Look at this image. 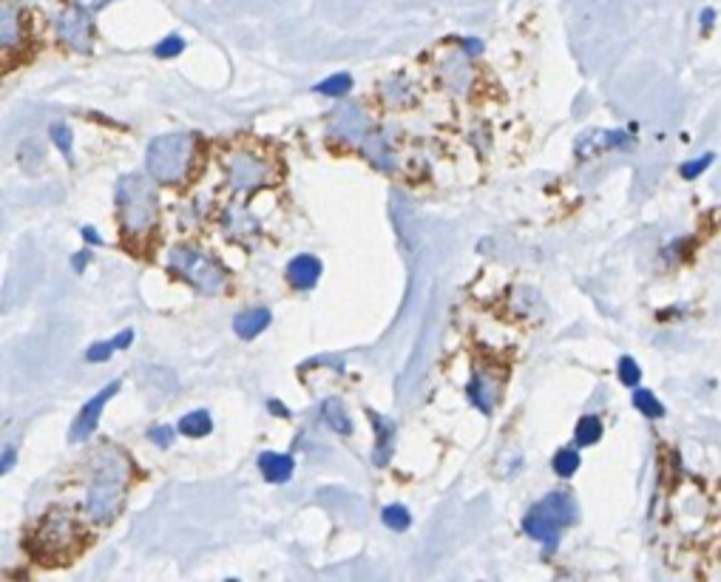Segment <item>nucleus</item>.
Instances as JSON below:
<instances>
[{"instance_id":"1","label":"nucleus","mask_w":721,"mask_h":582,"mask_svg":"<svg viewBox=\"0 0 721 582\" xmlns=\"http://www.w3.org/2000/svg\"><path fill=\"white\" fill-rule=\"evenodd\" d=\"M128 486V458L120 449L106 446L97 452L86 489V517L94 526H108L123 506Z\"/></svg>"},{"instance_id":"2","label":"nucleus","mask_w":721,"mask_h":582,"mask_svg":"<svg viewBox=\"0 0 721 582\" xmlns=\"http://www.w3.org/2000/svg\"><path fill=\"white\" fill-rule=\"evenodd\" d=\"M157 179L142 177V174H125L117 182V211H120V225L125 236L142 239L148 236L159 219V196L154 188Z\"/></svg>"},{"instance_id":"3","label":"nucleus","mask_w":721,"mask_h":582,"mask_svg":"<svg viewBox=\"0 0 721 582\" xmlns=\"http://www.w3.org/2000/svg\"><path fill=\"white\" fill-rule=\"evenodd\" d=\"M577 520V503L568 492H551L543 497L540 503H534L528 514L523 517V531H526L531 540L543 543L546 554H551L557 543H560V534L568 529L571 523Z\"/></svg>"},{"instance_id":"4","label":"nucleus","mask_w":721,"mask_h":582,"mask_svg":"<svg viewBox=\"0 0 721 582\" xmlns=\"http://www.w3.org/2000/svg\"><path fill=\"white\" fill-rule=\"evenodd\" d=\"M35 551L46 563H66L74 551H80L83 529L77 514L69 509H49L40 517L35 534Z\"/></svg>"},{"instance_id":"5","label":"nucleus","mask_w":721,"mask_h":582,"mask_svg":"<svg viewBox=\"0 0 721 582\" xmlns=\"http://www.w3.org/2000/svg\"><path fill=\"white\" fill-rule=\"evenodd\" d=\"M194 148L196 140L191 134H179V131L176 134H162V137L151 140V145H148L145 168L157 182L174 185L179 179L188 177L191 162H194Z\"/></svg>"},{"instance_id":"6","label":"nucleus","mask_w":721,"mask_h":582,"mask_svg":"<svg viewBox=\"0 0 721 582\" xmlns=\"http://www.w3.org/2000/svg\"><path fill=\"white\" fill-rule=\"evenodd\" d=\"M168 267L188 284H194L199 293H208V296L222 293L228 284V273L222 270V265L211 256H205L199 247L176 245L168 253Z\"/></svg>"},{"instance_id":"7","label":"nucleus","mask_w":721,"mask_h":582,"mask_svg":"<svg viewBox=\"0 0 721 582\" xmlns=\"http://www.w3.org/2000/svg\"><path fill=\"white\" fill-rule=\"evenodd\" d=\"M225 171H228V182L233 191H256V188L270 185V179H273L270 165L250 151H233L225 162Z\"/></svg>"},{"instance_id":"8","label":"nucleus","mask_w":721,"mask_h":582,"mask_svg":"<svg viewBox=\"0 0 721 582\" xmlns=\"http://www.w3.org/2000/svg\"><path fill=\"white\" fill-rule=\"evenodd\" d=\"M57 35L63 37V43L74 52L88 54L94 46V18L86 6L74 3L60 18H57Z\"/></svg>"},{"instance_id":"9","label":"nucleus","mask_w":721,"mask_h":582,"mask_svg":"<svg viewBox=\"0 0 721 582\" xmlns=\"http://www.w3.org/2000/svg\"><path fill=\"white\" fill-rule=\"evenodd\" d=\"M330 134L341 142H347V145H361V142L367 140V134H370V120L358 106L341 103L330 114Z\"/></svg>"},{"instance_id":"10","label":"nucleus","mask_w":721,"mask_h":582,"mask_svg":"<svg viewBox=\"0 0 721 582\" xmlns=\"http://www.w3.org/2000/svg\"><path fill=\"white\" fill-rule=\"evenodd\" d=\"M120 392V384L114 381V384H108V387H103L91 401H88L83 409H80V415L74 418V424H71V432H69V441H88L91 435H94V429H97V424H100V418H103V409H106V404L114 398Z\"/></svg>"},{"instance_id":"11","label":"nucleus","mask_w":721,"mask_h":582,"mask_svg":"<svg viewBox=\"0 0 721 582\" xmlns=\"http://www.w3.org/2000/svg\"><path fill=\"white\" fill-rule=\"evenodd\" d=\"M321 259L318 256H310V253H301L296 259H290L287 265V282L293 284L296 290H313L321 279Z\"/></svg>"},{"instance_id":"12","label":"nucleus","mask_w":721,"mask_h":582,"mask_svg":"<svg viewBox=\"0 0 721 582\" xmlns=\"http://www.w3.org/2000/svg\"><path fill=\"white\" fill-rule=\"evenodd\" d=\"M370 421H372V429H375V449H372V463L375 466H389V458H392V449H395V424L384 418V415H378V412H372L370 409Z\"/></svg>"},{"instance_id":"13","label":"nucleus","mask_w":721,"mask_h":582,"mask_svg":"<svg viewBox=\"0 0 721 582\" xmlns=\"http://www.w3.org/2000/svg\"><path fill=\"white\" fill-rule=\"evenodd\" d=\"M440 77L449 89L469 91L472 83V66H469V54H443L440 60Z\"/></svg>"},{"instance_id":"14","label":"nucleus","mask_w":721,"mask_h":582,"mask_svg":"<svg viewBox=\"0 0 721 582\" xmlns=\"http://www.w3.org/2000/svg\"><path fill=\"white\" fill-rule=\"evenodd\" d=\"M270 321H273V316H270L267 307H250V310H242L239 316L233 318V330H236V336L239 338L250 341V338H256L259 333H264V330L270 327Z\"/></svg>"},{"instance_id":"15","label":"nucleus","mask_w":721,"mask_h":582,"mask_svg":"<svg viewBox=\"0 0 721 582\" xmlns=\"http://www.w3.org/2000/svg\"><path fill=\"white\" fill-rule=\"evenodd\" d=\"M259 469H262L264 480L270 483H287L293 477V469L296 463L290 455H282V452H262L259 455Z\"/></svg>"},{"instance_id":"16","label":"nucleus","mask_w":721,"mask_h":582,"mask_svg":"<svg viewBox=\"0 0 721 582\" xmlns=\"http://www.w3.org/2000/svg\"><path fill=\"white\" fill-rule=\"evenodd\" d=\"M364 151H367V159H370L375 168H381V171H392V168H395V151H392V145H389L387 134H381V131L367 134Z\"/></svg>"},{"instance_id":"17","label":"nucleus","mask_w":721,"mask_h":582,"mask_svg":"<svg viewBox=\"0 0 721 582\" xmlns=\"http://www.w3.org/2000/svg\"><path fill=\"white\" fill-rule=\"evenodd\" d=\"M466 392H469L472 404H475L480 412L492 415L494 401H497V381H494L492 375H475L472 384L466 387Z\"/></svg>"},{"instance_id":"18","label":"nucleus","mask_w":721,"mask_h":582,"mask_svg":"<svg viewBox=\"0 0 721 582\" xmlns=\"http://www.w3.org/2000/svg\"><path fill=\"white\" fill-rule=\"evenodd\" d=\"M321 421L330 426L333 432L338 435H352V421L344 409V401L341 398H327L321 401Z\"/></svg>"},{"instance_id":"19","label":"nucleus","mask_w":721,"mask_h":582,"mask_svg":"<svg viewBox=\"0 0 721 582\" xmlns=\"http://www.w3.org/2000/svg\"><path fill=\"white\" fill-rule=\"evenodd\" d=\"M18 40H20V15L18 9L6 0V3H3V12H0V43H3V49L9 52Z\"/></svg>"},{"instance_id":"20","label":"nucleus","mask_w":721,"mask_h":582,"mask_svg":"<svg viewBox=\"0 0 721 582\" xmlns=\"http://www.w3.org/2000/svg\"><path fill=\"white\" fill-rule=\"evenodd\" d=\"M179 432H182L185 438H208L213 432V418L205 409L188 412V415H182V421H179Z\"/></svg>"},{"instance_id":"21","label":"nucleus","mask_w":721,"mask_h":582,"mask_svg":"<svg viewBox=\"0 0 721 582\" xmlns=\"http://www.w3.org/2000/svg\"><path fill=\"white\" fill-rule=\"evenodd\" d=\"M574 438H577V446H594V443L602 438V421H599L597 415H585V418H580Z\"/></svg>"},{"instance_id":"22","label":"nucleus","mask_w":721,"mask_h":582,"mask_svg":"<svg viewBox=\"0 0 721 582\" xmlns=\"http://www.w3.org/2000/svg\"><path fill=\"white\" fill-rule=\"evenodd\" d=\"M634 406L645 415V418H662L665 415V406L659 404V398L653 395L651 389H636L634 392Z\"/></svg>"},{"instance_id":"23","label":"nucleus","mask_w":721,"mask_h":582,"mask_svg":"<svg viewBox=\"0 0 721 582\" xmlns=\"http://www.w3.org/2000/svg\"><path fill=\"white\" fill-rule=\"evenodd\" d=\"M381 520H384V526H387L389 531H406L412 526V514H409V509L401 506V503L387 506V509L381 512Z\"/></svg>"},{"instance_id":"24","label":"nucleus","mask_w":721,"mask_h":582,"mask_svg":"<svg viewBox=\"0 0 721 582\" xmlns=\"http://www.w3.org/2000/svg\"><path fill=\"white\" fill-rule=\"evenodd\" d=\"M580 452L577 449H560L557 455H554V472L560 477H571V475H577V469H580Z\"/></svg>"},{"instance_id":"25","label":"nucleus","mask_w":721,"mask_h":582,"mask_svg":"<svg viewBox=\"0 0 721 582\" xmlns=\"http://www.w3.org/2000/svg\"><path fill=\"white\" fill-rule=\"evenodd\" d=\"M350 89H352L350 74H333V77L321 80L313 91H316V94H327V97H341V94H347Z\"/></svg>"},{"instance_id":"26","label":"nucleus","mask_w":721,"mask_h":582,"mask_svg":"<svg viewBox=\"0 0 721 582\" xmlns=\"http://www.w3.org/2000/svg\"><path fill=\"white\" fill-rule=\"evenodd\" d=\"M52 142L57 145V151L63 154L66 159H71V145H74V134H71V128L66 123H54L52 125Z\"/></svg>"},{"instance_id":"27","label":"nucleus","mask_w":721,"mask_h":582,"mask_svg":"<svg viewBox=\"0 0 721 582\" xmlns=\"http://www.w3.org/2000/svg\"><path fill=\"white\" fill-rule=\"evenodd\" d=\"M182 52H185V40L179 35L165 37V40H159L157 46H154V54H157L159 60H171V57H179Z\"/></svg>"},{"instance_id":"28","label":"nucleus","mask_w":721,"mask_h":582,"mask_svg":"<svg viewBox=\"0 0 721 582\" xmlns=\"http://www.w3.org/2000/svg\"><path fill=\"white\" fill-rule=\"evenodd\" d=\"M639 378H642L639 364H636L631 355H622V358H619V381H622L625 387H636Z\"/></svg>"},{"instance_id":"29","label":"nucleus","mask_w":721,"mask_h":582,"mask_svg":"<svg viewBox=\"0 0 721 582\" xmlns=\"http://www.w3.org/2000/svg\"><path fill=\"white\" fill-rule=\"evenodd\" d=\"M713 159H716L713 154H704V157H699V159H690V162H685V165L679 168V174H682L685 179H696L699 174H704V171L713 165Z\"/></svg>"},{"instance_id":"30","label":"nucleus","mask_w":721,"mask_h":582,"mask_svg":"<svg viewBox=\"0 0 721 582\" xmlns=\"http://www.w3.org/2000/svg\"><path fill=\"white\" fill-rule=\"evenodd\" d=\"M114 350H117V347H114V341H100V344H91L86 353V361H91V364H97V361H108Z\"/></svg>"},{"instance_id":"31","label":"nucleus","mask_w":721,"mask_h":582,"mask_svg":"<svg viewBox=\"0 0 721 582\" xmlns=\"http://www.w3.org/2000/svg\"><path fill=\"white\" fill-rule=\"evenodd\" d=\"M148 438H151V441L157 443L159 449H168V446L174 443V429H171V426H168V424L154 426V429L148 432Z\"/></svg>"},{"instance_id":"32","label":"nucleus","mask_w":721,"mask_h":582,"mask_svg":"<svg viewBox=\"0 0 721 582\" xmlns=\"http://www.w3.org/2000/svg\"><path fill=\"white\" fill-rule=\"evenodd\" d=\"M463 52L469 54V57H477V54L483 52V40H477V37H466V40H463Z\"/></svg>"},{"instance_id":"33","label":"nucleus","mask_w":721,"mask_h":582,"mask_svg":"<svg viewBox=\"0 0 721 582\" xmlns=\"http://www.w3.org/2000/svg\"><path fill=\"white\" fill-rule=\"evenodd\" d=\"M111 341H114V347H117V350H125V347H131V341H134V330H123L120 336L111 338Z\"/></svg>"},{"instance_id":"34","label":"nucleus","mask_w":721,"mask_h":582,"mask_svg":"<svg viewBox=\"0 0 721 582\" xmlns=\"http://www.w3.org/2000/svg\"><path fill=\"white\" fill-rule=\"evenodd\" d=\"M15 460H18V455H15V446H6V449H3V472H12Z\"/></svg>"},{"instance_id":"35","label":"nucleus","mask_w":721,"mask_h":582,"mask_svg":"<svg viewBox=\"0 0 721 582\" xmlns=\"http://www.w3.org/2000/svg\"><path fill=\"white\" fill-rule=\"evenodd\" d=\"M88 262H91V256H88L86 250H83V253H74V256H71V265H74V270H77V273H83Z\"/></svg>"},{"instance_id":"36","label":"nucleus","mask_w":721,"mask_h":582,"mask_svg":"<svg viewBox=\"0 0 721 582\" xmlns=\"http://www.w3.org/2000/svg\"><path fill=\"white\" fill-rule=\"evenodd\" d=\"M83 239H86L88 245H94V247L103 245V236H100L97 230L91 228V225H86V228H83Z\"/></svg>"},{"instance_id":"37","label":"nucleus","mask_w":721,"mask_h":582,"mask_svg":"<svg viewBox=\"0 0 721 582\" xmlns=\"http://www.w3.org/2000/svg\"><path fill=\"white\" fill-rule=\"evenodd\" d=\"M267 406H270V412H273V415H282V418L290 415V409H287L284 404H279V401H267Z\"/></svg>"},{"instance_id":"38","label":"nucleus","mask_w":721,"mask_h":582,"mask_svg":"<svg viewBox=\"0 0 721 582\" xmlns=\"http://www.w3.org/2000/svg\"><path fill=\"white\" fill-rule=\"evenodd\" d=\"M106 3H111V0H94V9H103Z\"/></svg>"}]
</instances>
